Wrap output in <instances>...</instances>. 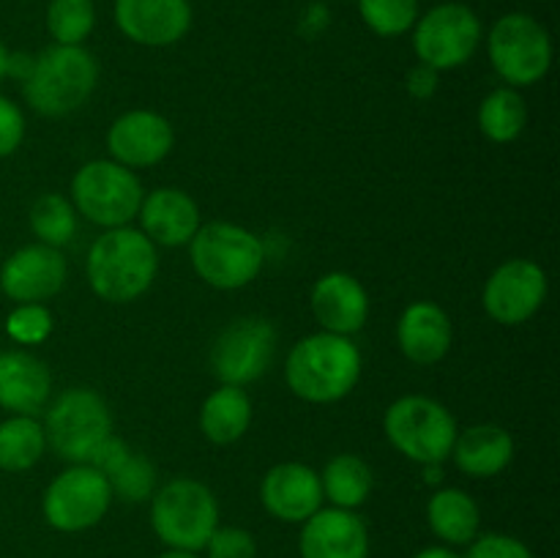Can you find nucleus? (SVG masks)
I'll return each instance as SVG.
<instances>
[{"instance_id": "f257e3e1", "label": "nucleus", "mask_w": 560, "mask_h": 558, "mask_svg": "<svg viewBox=\"0 0 560 558\" xmlns=\"http://www.w3.org/2000/svg\"><path fill=\"white\" fill-rule=\"evenodd\" d=\"M159 271L156 244L142 230H104L88 249L85 274L91 290L109 304H129L153 284Z\"/></svg>"}, {"instance_id": "f03ea898", "label": "nucleus", "mask_w": 560, "mask_h": 558, "mask_svg": "<svg viewBox=\"0 0 560 558\" xmlns=\"http://www.w3.org/2000/svg\"><path fill=\"white\" fill-rule=\"evenodd\" d=\"M361 377L359 345L342 334L317 332L301 339L284 361V381L304 403H339Z\"/></svg>"}, {"instance_id": "7ed1b4c3", "label": "nucleus", "mask_w": 560, "mask_h": 558, "mask_svg": "<svg viewBox=\"0 0 560 558\" xmlns=\"http://www.w3.org/2000/svg\"><path fill=\"white\" fill-rule=\"evenodd\" d=\"M98 82V63L82 44H49L33 55V66L22 80L25 102L47 118H60L91 98Z\"/></svg>"}, {"instance_id": "20e7f679", "label": "nucleus", "mask_w": 560, "mask_h": 558, "mask_svg": "<svg viewBox=\"0 0 560 558\" xmlns=\"http://www.w3.org/2000/svg\"><path fill=\"white\" fill-rule=\"evenodd\" d=\"M197 277L217 290H238L255 282L266 263V246L252 230L233 222L200 224L189 241Z\"/></svg>"}, {"instance_id": "39448f33", "label": "nucleus", "mask_w": 560, "mask_h": 558, "mask_svg": "<svg viewBox=\"0 0 560 558\" xmlns=\"http://www.w3.org/2000/svg\"><path fill=\"white\" fill-rule=\"evenodd\" d=\"M151 525L173 550L200 553L219 525V503L211 487L175 476L151 496Z\"/></svg>"}, {"instance_id": "423d86ee", "label": "nucleus", "mask_w": 560, "mask_h": 558, "mask_svg": "<svg viewBox=\"0 0 560 558\" xmlns=\"http://www.w3.org/2000/svg\"><path fill=\"white\" fill-rule=\"evenodd\" d=\"M383 430L399 454L421 465H443L457 441L452 410L424 394H408L392 403L383 416Z\"/></svg>"}, {"instance_id": "0eeeda50", "label": "nucleus", "mask_w": 560, "mask_h": 558, "mask_svg": "<svg viewBox=\"0 0 560 558\" xmlns=\"http://www.w3.org/2000/svg\"><path fill=\"white\" fill-rule=\"evenodd\" d=\"M142 197L145 191L135 170L113 159H93L82 164L71 178L74 211L104 230L129 224L140 213Z\"/></svg>"}, {"instance_id": "6e6552de", "label": "nucleus", "mask_w": 560, "mask_h": 558, "mask_svg": "<svg viewBox=\"0 0 560 558\" xmlns=\"http://www.w3.org/2000/svg\"><path fill=\"white\" fill-rule=\"evenodd\" d=\"M487 55L509 88H530L550 71L552 38L536 16L512 11L487 33Z\"/></svg>"}, {"instance_id": "1a4fd4ad", "label": "nucleus", "mask_w": 560, "mask_h": 558, "mask_svg": "<svg viewBox=\"0 0 560 558\" xmlns=\"http://www.w3.org/2000/svg\"><path fill=\"white\" fill-rule=\"evenodd\" d=\"M44 438L58 457L71 465L88 463L93 449L113 435V416L107 403L93 388H66L44 416Z\"/></svg>"}, {"instance_id": "9d476101", "label": "nucleus", "mask_w": 560, "mask_h": 558, "mask_svg": "<svg viewBox=\"0 0 560 558\" xmlns=\"http://www.w3.org/2000/svg\"><path fill=\"white\" fill-rule=\"evenodd\" d=\"M485 38L479 14L465 3H438L419 14L413 25V49L419 63L435 71L468 63Z\"/></svg>"}, {"instance_id": "9b49d317", "label": "nucleus", "mask_w": 560, "mask_h": 558, "mask_svg": "<svg viewBox=\"0 0 560 558\" xmlns=\"http://www.w3.org/2000/svg\"><path fill=\"white\" fill-rule=\"evenodd\" d=\"M113 503V490L102 470L88 463H77L55 476L44 490V520L55 531L63 534H80L102 523Z\"/></svg>"}, {"instance_id": "f8f14e48", "label": "nucleus", "mask_w": 560, "mask_h": 558, "mask_svg": "<svg viewBox=\"0 0 560 558\" xmlns=\"http://www.w3.org/2000/svg\"><path fill=\"white\" fill-rule=\"evenodd\" d=\"M277 348V328L266 317L230 323L211 348V370L224 386H249L266 375Z\"/></svg>"}, {"instance_id": "ddd939ff", "label": "nucleus", "mask_w": 560, "mask_h": 558, "mask_svg": "<svg viewBox=\"0 0 560 558\" xmlns=\"http://www.w3.org/2000/svg\"><path fill=\"white\" fill-rule=\"evenodd\" d=\"M547 299V274L545 268L528 257H514L501 263L490 274L481 293L485 312L501 326H523Z\"/></svg>"}, {"instance_id": "4468645a", "label": "nucleus", "mask_w": 560, "mask_h": 558, "mask_svg": "<svg viewBox=\"0 0 560 558\" xmlns=\"http://www.w3.org/2000/svg\"><path fill=\"white\" fill-rule=\"evenodd\" d=\"M69 266L60 249L31 244L16 249L0 268V290L16 304H42L63 290Z\"/></svg>"}, {"instance_id": "2eb2a0df", "label": "nucleus", "mask_w": 560, "mask_h": 558, "mask_svg": "<svg viewBox=\"0 0 560 558\" xmlns=\"http://www.w3.org/2000/svg\"><path fill=\"white\" fill-rule=\"evenodd\" d=\"M173 126L153 109H129L118 115L107 131V151L113 162L129 170L153 167L173 151Z\"/></svg>"}, {"instance_id": "dca6fc26", "label": "nucleus", "mask_w": 560, "mask_h": 558, "mask_svg": "<svg viewBox=\"0 0 560 558\" xmlns=\"http://www.w3.org/2000/svg\"><path fill=\"white\" fill-rule=\"evenodd\" d=\"M118 31L140 47L178 44L191 27L189 0H115Z\"/></svg>"}, {"instance_id": "f3484780", "label": "nucleus", "mask_w": 560, "mask_h": 558, "mask_svg": "<svg viewBox=\"0 0 560 558\" xmlns=\"http://www.w3.org/2000/svg\"><path fill=\"white\" fill-rule=\"evenodd\" d=\"M301 558H370V531L350 509H317L301 523Z\"/></svg>"}, {"instance_id": "a211bd4d", "label": "nucleus", "mask_w": 560, "mask_h": 558, "mask_svg": "<svg viewBox=\"0 0 560 558\" xmlns=\"http://www.w3.org/2000/svg\"><path fill=\"white\" fill-rule=\"evenodd\" d=\"M260 501L282 523H304L323 509L320 474L304 463H279L262 476Z\"/></svg>"}, {"instance_id": "6ab92c4d", "label": "nucleus", "mask_w": 560, "mask_h": 558, "mask_svg": "<svg viewBox=\"0 0 560 558\" xmlns=\"http://www.w3.org/2000/svg\"><path fill=\"white\" fill-rule=\"evenodd\" d=\"M310 304L323 332L342 334V337H353L355 332H361L370 317V295L364 284L353 274L345 271L323 274L312 284Z\"/></svg>"}, {"instance_id": "aec40b11", "label": "nucleus", "mask_w": 560, "mask_h": 558, "mask_svg": "<svg viewBox=\"0 0 560 558\" xmlns=\"http://www.w3.org/2000/svg\"><path fill=\"white\" fill-rule=\"evenodd\" d=\"M137 219L142 233L156 246H184L200 230V208L184 189L175 186L148 191Z\"/></svg>"}, {"instance_id": "412c9836", "label": "nucleus", "mask_w": 560, "mask_h": 558, "mask_svg": "<svg viewBox=\"0 0 560 558\" xmlns=\"http://www.w3.org/2000/svg\"><path fill=\"white\" fill-rule=\"evenodd\" d=\"M452 321L435 301H413L397 323V345L408 361L419 367L438 364L452 348Z\"/></svg>"}, {"instance_id": "4be33fe9", "label": "nucleus", "mask_w": 560, "mask_h": 558, "mask_svg": "<svg viewBox=\"0 0 560 558\" xmlns=\"http://www.w3.org/2000/svg\"><path fill=\"white\" fill-rule=\"evenodd\" d=\"M88 465L107 476L113 498L118 496L129 503H140L156 492V468L151 460L129 449V443L120 441L118 435L104 438L88 457Z\"/></svg>"}, {"instance_id": "5701e85b", "label": "nucleus", "mask_w": 560, "mask_h": 558, "mask_svg": "<svg viewBox=\"0 0 560 558\" xmlns=\"http://www.w3.org/2000/svg\"><path fill=\"white\" fill-rule=\"evenodd\" d=\"M52 392L47 364L25 350L0 353V408L11 416H36Z\"/></svg>"}, {"instance_id": "b1692460", "label": "nucleus", "mask_w": 560, "mask_h": 558, "mask_svg": "<svg viewBox=\"0 0 560 558\" xmlns=\"http://www.w3.org/2000/svg\"><path fill=\"white\" fill-rule=\"evenodd\" d=\"M452 457L463 474L474 479H490L509 468L514 460L512 432L498 425H476L457 432Z\"/></svg>"}, {"instance_id": "393cba45", "label": "nucleus", "mask_w": 560, "mask_h": 558, "mask_svg": "<svg viewBox=\"0 0 560 558\" xmlns=\"http://www.w3.org/2000/svg\"><path fill=\"white\" fill-rule=\"evenodd\" d=\"M252 399L241 386H219L206 397L200 408V430L217 446L241 441L252 427Z\"/></svg>"}, {"instance_id": "a878e982", "label": "nucleus", "mask_w": 560, "mask_h": 558, "mask_svg": "<svg viewBox=\"0 0 560 558\" xmlns=\"http://www.w3.org/2000/svg\"><path fill=\"white\" fill-rule=\"evenodd\" d=\"M427 523L432 534L448 547L470 545L479 536L481 512L474 498L459 487H443L427 503Z\"/></svg>"}, {"instance_id": "bb28decb", "label": "nucleus", "mask_w": 560, "mask_h": 558, "mask_svg": "<svg viewBox=\"0 0 560 558\" xmlns=\"http://www.w3.org/2000/svg\"><path fill=\"white\" fill-rule=\"evenodd\" d=\"M372 485V468L359 457V454H337L326 463L320 474V487L323 498L331 501V507L337 509H355L370 498Z\"/></svg>"}, {"instance_id": "cd10ccee", "label": "nucleus", "mask_w": 560, "mask_h": 558, "mask_svg": "<svg viewBox=\"0 0 560 558\" xmlns=\"http://www.w3.org/2000/svg\"><path fill=\"white\" fill-rule=\"evenodd\" d=\"M525 124H528V109L517 88H495L481 98L479 129L490 142H498V146L514 142L523 135Z\"/></svg>"}, {"instance_id": "c85d7f7f", "label": "nucleus", "mask_w": 560, "mask_h": 558, "mask_svg": "<svg viewBox=\"0 0 560 558\" xmlns=\"http://www.w3.org/2000/svg\"><path fill=\"white\" fill-rule=\"evenodd\" d=\"M47 449L44 427L36 416H9L0 421V468L9 474L31 470Z\"/></svg>"}, {"instance_id": "c756f323", "label": "nucleus", "mask_w": 560, "mask_h": 558, "mask_svg": "<svg viewBox=\"0 0 560 558\" xmlns=\"http://www.w3.org/2000/svg\"><path fill=\"white\" fill-rule=\"evenodd\" d=\"M31 230L36 233L38 244L55 246V249L69 244L77 233V211L71 200L55 191L38 197L31 208Z\"/></svg>"}, {"instance_id": "7c9ffc66", "label": "nucleus", "mask_w": 560, "mask_h": 558, "mask_svg": "<svg viewBox=\"0 0 560 558\" xmlns=\"http://www.w3.org/2000/svg\"><path fill=\"white\" fill-rule=\"evenodd\" d=\"M96 27V5L93 0H49L47 31L52 44H85Z\"/></svg>"}, {"instance_id": "2f4dec72", "label": "nucleus", "mask_w": 560, "mask_h": 558, "mask_svg": "<svg viewBox=\"0 0 560 558\" xmlns=\"http://www.w3.org/2000/svg\"><path fill=\"white\" fill-rule=\"evenodd\" d=\"M359 14L372 33L397 38L413 31L419 20V0H359Z\"/></svg>"}, {"instance_id": "473e14b6", "label": "nucleus", "mask_w": 560, "mask_h": 558, "mask_svg": "<svg viewBox=\"0 0 560 558\" xmlns=\"http://www.w3.org/2000/svg\"><path fill=\"white\" fill-rule=\"evenodd\" d=\"M52 312L44 304H16L5 317V334L16 345H42L52 334Z\"/></svg>"}, {"instance_id": "72a5a7b5", "label": "nucleus", "mask_w": 560, "mask_h": 558, "mask_svg": "<svg viewBox=\"0 0 560 558\" xmlns=\"http://www.w3.org/2000/svg\"><path fill=\"white\" fill-rule=\"evenodd\" d=\"M202 550L208 558H257V542L238 525H217Z\"/></svg>"}, {"instance_id": "f704fd0d", "label": "nucleus", "mask_w": 560, "mask_h": 558, "mask_svg": "<svg viewBox=\"0 0 560 558\" xmlns=\"http://www.w3.org/2000/svg\"><path fill=\"white\" fill-rule=\"evenodd\" d=\"M465 558H534V553L517 536L485 534L470 542Z\"/></svg>"}, {"instance_id": "c9c22d12", "label": "nucleus", "mask_w": 560, "mask_h": 558, "mask_svg": "<svg viewBox=\"0 0 560 558\" xmlns=\"http://www.w3.org/2000/svg\"><path fill=\"white\" fill-rule=\"evenodd\" d=\"M25 137V115L11 98L0 96V159L11 156Z\"/></svg>"}, {"instance_id": "e433bc0d", "label": "nucleus", "mask_w": 560, "mask_h": 558, "mask_svg": "<svg viewBox=\"0 0 560 558\" xmlns=\"http://www.w3.org/2000/svg\"><path fill=\"white\" fill-rule=\"evenodd\" d=\"M438 85H441V71L430 69V66L424 63H416L413 69L408 71V77H405V88H408V93L413 98H430L435 96Z\"/></svg>"}, {"instance_id": "4c0bfd02", "label": "nucleus", "mask_w": 560, "mask_h": 558, "mask_svg": "<svg viewBox=\"0 0 560 558\" xmlns=\"http://www.w3.org/2000/svg\"><path fill=\"white\" fill-rule=\"evenodd\" d=\"M413 558H463V556H457V553H454L452 547L441 545V547H424V550L416 553Z\"/></svg>"}, {"instance_id": "58836bf2", "label": "nucleus", "mask_w": 560, "mask_h": 558, "mask_svg": "<svg viewBox=\"0 0 560 558\" xmlns=\"http://www.w3.org/2000/svg\"><path fill=\"white\" fill-rule=\"evenodd\" d=\"M9 49H5V44L0 42V80H3V77H9Z\"/></svg>"}, {"instance_id": "ea45409f", "label": "nucleus", "mask_w": 560, "mask_h": 558, "mask_svg": "<svg viewBox=\"0 0 560 558\" xmlns=\"http://www.w3.org/2000/svg\"><path fill=\"white\" fill-rule=\"evenodd\" d=\"M156 558H200L197 553H189V550H173V547H167V553H162V556Z\"/></svg>"}, {"instance_id": "a19ab883", "label": "nucleus", "mask_w": 560, "mask_h": 558, "mask_svg": "<svg viewBox=\"0 0 560 558\" xmlns=\"http://www.w3.org/2000/svg\"><path fill=\"white\" fill-rule=\"evenodd\" d=\"M427 481H441V465H424Z\"/></svg>"}]
</instances>
